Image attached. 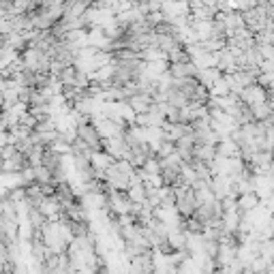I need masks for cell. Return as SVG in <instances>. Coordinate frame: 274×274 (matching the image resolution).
<instances>
[{
	"instance_id": "6da1fadb",
	"label": "cell",
	"mask_w": 274,
	"mask_h": 274,
	"mask_svg": "<svg viewBox=\"0 0 274 274\" xmlns=\"http://www.w3.org/2000/svg\"><path fill=\"white\" fill-rule=\"evenodd\" d=\"M3 174H5V159L0 157V176H3Z\"/></svg>"
}]
</instances>
